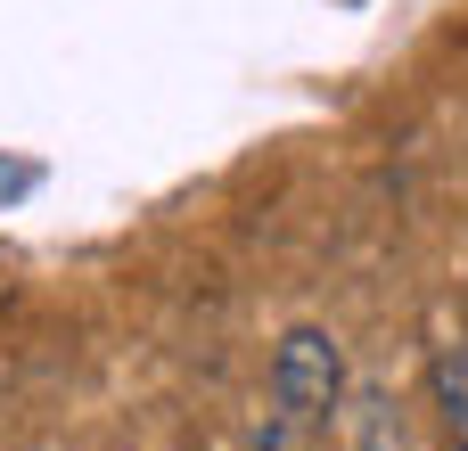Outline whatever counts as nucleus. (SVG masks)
Instances as JSON below:
<instances>
[{
  "label": "nucleus",
  "instance_id": "nucleus-2",
  "mask_svg": "<svg viewBox=\"0 0 468 451\" xmlns=\"http://www.w3.org/2000/svg\"><path fill=\"white\" fill-rule=\"evenodd\" d=\"M428 386H436V411H444L452 444H468V345H444V353H436Z\"/></svg>",
  "mask_w": 468,
  "mask_h": 451
},
{
  "label": "nucleus",
  "instance_id": "nucleus-1",
  "mask_svg": "<svg viewBox=\"0 0 468 451\" xmlns=\"http://www.w3.org/2000/svg\"><path fill=\"white\" fill-rule=\"evenodd\" d=\"M337 403H346V345L313 320L288 329L271 353V411L288 427H321V419H337Z\"/></svg>",
  "mask_w": 468,
  "mask_h": 451
},
{
  "label": "nucleus",
  "instance_id": "nucleus-3",
  "mask_svg": "<svg viewBox=\"0 0 468 451\" xmlns=\"http://www.w3.org/2000/svg\"><path fill=\"white\" fill-rule=\"evenodd\" d=\"M255 451H296V427L280 419V427H271V435H263V444H255Z\"/></svg>",
  "mask_w": 468,
  "mask_h": 451
}]
</instances>
